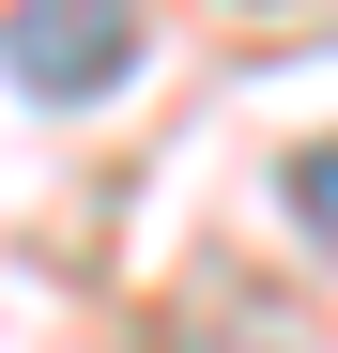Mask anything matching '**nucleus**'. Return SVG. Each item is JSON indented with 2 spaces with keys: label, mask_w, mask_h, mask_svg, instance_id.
I'll use <instances>...</instances> for the list:
<instances>
[{
  "label": "nucleus",
  "mask_w": 338,
  "mask_h": 353,
  "mask_svg": "<svg viewBox=\"0 0 338 353\" xmlns=\"http://www.w3.org/2000/svg\"><path fill=\"white\" fill-rule=\"evenodd\" d=\"M0 62H16V92L77 108V92H108V77L139 62V16H123V0H16V31H0Z\"/></svg>",
  "instance_id": "nucleus-1"
},
{
  "label": "nucleus",
  "mask_w": 338,
  "mask_h": 353,
  "mask_svg": "<svg viewBox=\"0 0 338 353\" xmlns=\"http://www.w3.org/2000/svg\"><path fill=\"white\" fill-rule=\"evenodd\" d=\"M292 215H308L323 246H338V139H323V154H292Z\"/></svg>",
  "instance_id": "nucleus-2"
}]
</instances>
